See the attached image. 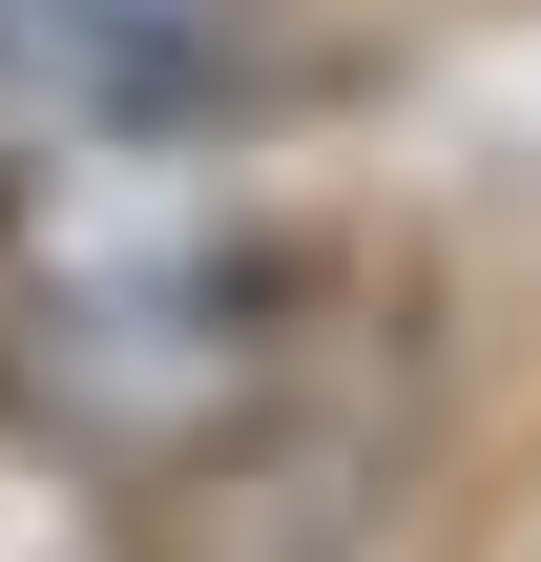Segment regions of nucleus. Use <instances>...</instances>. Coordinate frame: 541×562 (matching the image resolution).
Here are the masks:
<instances>
[{
  "mask_svg": "<svg viewBox=\"0 0 541 562\" xmlns=\"http://www.w3.org/2000/svg\"><path fill=\"white\" fill-rule=\"evenodd\" d=\"M271 334H250V271L229 250H167V271H63L42 334H21V396L83 438V459H188L208 417H250Z\"/></svg>",
  "mask_w": 541,
  "mask_h": 562,
  "instance_id": "nucleus-1",
  "label": "nucleus"
}]
</instances>
